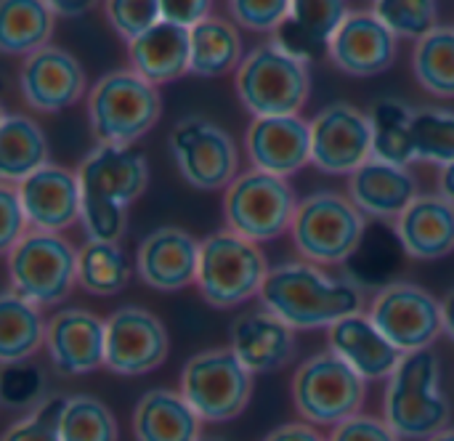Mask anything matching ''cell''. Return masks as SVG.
I'll list each match as a JSON object with an SVG mask.
<instances>
[{"label": "cell", "mask_w": 454, "mask_h": 441, "mask_svg": "<svg viewBox=\"0 0 454 441\" xmlns=\"http://www.w3.org/2000/svg\"><path fill=\"white\" fill-rule=\"evenodd\" d=\"M266 311L279 317L293 330L333 327L346 317L362 314V287L354 282L327 277L314 264H282L269 272L261 290Z\"/></svg>", "instance_id": "cell-1"}, {"label": "cell", "mask_w": 454, "mask_h": 441, "mask_svg": "<svg viewBox=\"0 0 454 441\" xmlns=\"http://www.w3.org/2000/svg\"><path fill=\"white\" fill-rule=\"evenodd\" d=\"M439 383L442 362L431 349L402 359L383 397V421L399 439L428 441L447 429L452 407Z\"/></svg>", "instance_id": "cell-2"}, {"label": "cell", "mask_w": 454, "mask_h": 441, "mask_svg": "<svg viewBox=\"0 0 454 441\" xmlns=\"http://www.w3.org/2000/svg\"><path fill=\"white\" fill-rule=\"evenodd\" d=\"M162 112L157 85L133 69L104 75L88 93V120L101 144L128 146L146 136Z\"/></svg>", "instance_id": "cell-3"}, {"label": "cell", "mask_w": 454, "mask_h": 441, "mask_svg": "<svg viewBox=\"0 0 454 441\" xmlns=\"http://www.w3.org/2000/svg\"><path fill=\"white\" fill-rule=\"evenodd\" d=\"M306 64L277 43L255 45L237 69V93L245 109L258 117H298L309 101Z\"/></svg>", "instance_id": "cell-4"}, {"label": "cell", "mask_w": 454, "mask_h": 441, "mask_svg": "<svg viewBox=\"0 0 454 441\" xmlns=\"http://www.w3.org/2000/svg\"><path fill=\"white\" fill-rule=\"evenodd\" d=\"M269 272L271 269L261 248L229 229L200 242L197 287L215 309H234L261 295Z\"/></svg>", "instance_id": "cell-5"}, {"label": "cell", "mask_w": 454, "mask_h": 441, "mask_svg": "<svg viewBox=\"0 0 454 441\" xmlns=\"http://www.w3.org/2000/svg\"><path fill=\"white\" fill-rule=\"evenodd\" d=\"M364 213L338 192H314L298 202L293 221V242L303 258L314 266L346 264L359 248L364 229Z\"/></svg>", "instance_id": "cell-6"}, {"label": "cell", "mask_w": 454, "mask_h": 441, "mask_svg": "<svg viewBox=\"0 0 454 441\" xmlns=\"http://www.w3.org/2000/svg\"><path fill=\"white\" fill-rule=\"evenodd\" d=\"M367 381L338 354H317L306 359L293 378V405L303 423L340 426L362 413Z\"/></svg>", "instance_id": "cell-7"}, {"label": "cell", "mask_w": 454, "mask_h": 441, "mask_svg": "<svg viewBox=\"0 0 454 441\" xmlns=\"http://www.w3.org/2000/svg\"><path fill=\"white\" fill-rule=\"evenodd\" d=\"M298 200L293 186L271 173L247 170L223 192V218L229 232L250 240L269 242L293 229Z\"/></svg>", "instance_id": "cell-8"}, {"label": "cell", "mask_w": 454, "mask_h": 441, "mask_svg": "<svg viewBox=\"0 0 454 441\" xmlns=\"http://www.w3.org/2000/svg\"><path fill=\"white\" fill-rule=\"evenodd\" d=\"M5 256L13 293L35 306L61 303L77 282L80 250L59 234L29 232Z\"/></svg>", "instance_id": "cell-9"}, {"label": "cell", "mask_w": 454, "mask_h": 441, "mask_svg": "<svg viewBox=\"0 0 454 441\" xmlns=\"http://www.w3.org/2000/svg\"><path fill=\"white\" fill-rule=\"evenodd\" d=\"M181 394L202 423H226L250 405L253 373L231 349H207L184 365Z\"/></svg>", "instance_id": "cell-10"}, {"label": "cell", "mask_w": 454, "mask_h": 441, "mask_svg": "<svg viewBox=\"0 0 454 441\" xmlns=\"http://www.w3.org/2000/svg\"><path fill=\"white\" fill-rule=\"evenodd\" d=\"M170 152L194 189H229L237 181L239 152L234 138L207 117H184L170 133Z\"/></svg>", "instance_id": "cell-11"}, {"label": "cell", "mask_w": 454, "mask_h": 441, "mask_svg": "<svg viewBox=\"0 0 454 441\" xmlns=\"http://www.w3.org/2000/svg\"><path fill=\"white\" fill-rule=\"evenodd\" d=\"M370 319L407 357L431 349L444 333V303L418 285L396 282L375 295Z\"/></svg>", "instance_id": "cell-12"}, {"label": "cell", "mask_w": 454, "mask_h": 441, "mask_svg": "<svg viewBox=\"0 0 454 441\" xmlns=\"http://www.w3.org/2000/svg\"><path fill=\"white\" fill-rule=\"evenodd\" d=\"M372 160L370 114L351 104H330L311 120V162L333 176L356 173Z\"/></svg>", "instance_id": "cell-13"}, {"label": "cell", "mask_w": 454, "mask_h": 441, "mask_svg": "<svg viewBox=\"0 0 454 441\" xmlns=\"http://www.w3.org/2000/svg\"><path fill=\"white\" fill-rule=\"evenodd\" d=\"M168 330L152 311L141 306H122L106 319L104 367L114 375H146L168 359Z\"/></svg>", "instance_id": "cell-14"}, {"label": "cell", "mask_w": 454, "mask_h": 441, "mask_svg": "<svg viewBox=\"0 0 454 441\" xmlns=\"http://www.w3.org/2000/svg\"><path fill=\"white\" fill-rule=\"evenodd\" d=\"M19 88L37 112H61L85 93V69L64 48H43L24 59Z\"/></svg>", "instance_id": "cell-15"}, {"label": "cell", "mask_w": 454, "mask_h": 441, "mask_svg": "<svg viewBox=\"0 0 454 441\" xmlns=\"http://www.w3.org/2000/svg\"><path fill=\"white\" fill-rule=\"evenodd\" d=\"M330 56L346 75L372 77L394 64L396 35L375 11H351L330 40Z\"/></svg>", "instance_id": "cell-16"}, {"label": "cell", "mask_w": 454, "mask_h": 441, "mask_svg": "<svg viewBox=\"0 0 454 441\" xmlns=\"http://www.w3.org/2000/svg\"><path fill=\"white\" fill-rule=\"evenodd\" d=\"M136 266L149 287L178 293L192 282L197 285L200 242L178 226H162L138 245Z\"/></svg>", "instance_id": "cell-17"}, {"label": "cell", "mask_w": 454, "mask_h": 441, "mask_svg": "<svg viewBox=\"0 0 454 441\" xmlns=\"http://www.w3.org/2000/svg\"><path fill=\"white\" fill-rule=\"evenodd\" d=\"M247 154L255 170L287 178L311 162V122L298 117H258L250 122Z\"/></svg>", "instance_id": "cell-18"}, {"label": "cell", "mask_w": 454, "mask_h": 441, "mask_svg": "<svg viewBox=\"0 0 454 441\" xmlns=\"http://www.w3.org/2000/svg\"><path fill=\"white\" fill-rule=\"evenodd\" d=\"M19 197L35 232H51L72 226L80 221L82 210V186L77 173H69L59 165H45L19 186Z\"/></svg>", "instance_id": "cell-19"}, {"label": "cell", "mask_w": 454, "mask_h": 441, "mask_svg": "<svg viewBox=\"0 0 454 441\" xmlns=\"http://www.w3.org/2000/svg\"><path fill=\"white\" fill-rule=\"evenodd\" d=\"M45 349L56 370L67 375L93 373L106 357V322L85 309H64L48 322Z\"/></svg>", "instance_id": "cell-20"}, {"label": "cell", "mask_w": 454, "mask_h": 441, "mask_svg": "<svg viewBox=\"0 0 454 441\" xmlns=\"http://www.w3.org/2000/svg\"><path fill=\"white\" fill-rule=\"evenodd\" d=\"M229 349L253 375L287 367L298 349L295 330L266 309L239 314L229 327Z\"/></svg>", "instance_id": "cell-21"}, {"label": "cell", "mask_w": 454, "mask_h": 441, "mask_svg": "<svg viewBox=\"0 0 454 441\" xmlns=\"http://www.w3.org/2000/svg\"><path fill=\"white\" fill-rule=\"evenodd\" d=\"M82 194L104 197L117 205H130L144 194L149 184V168L144 154L128 146L98 144L77 168Z\"/></svg>", "instance_id": "cell-22"}, {"label": "cell", "mask_w": 454, "mask_h": 441, "mask_svg": "<svg viewBox=\"0 0 454 441\" xmlns=\"http://www.w3.org/2000/svg\"><path fill=\"white\" fill-rule=\"evenodd\" d=\"M330 351L351 365L364 381L391 378L404 354L375 327L370 314H354L330 327Z\"/></svg>", "instance_id": "cell-23"}, {"label": "cell", "mask_w": 454, "mask_h": 441, "mask_svg": "<svg viewBox=\"0 0 454 441\" xmlns=\"http://www.w3.org/2000/svg\"><path fill=\"white\" fill-rule=\"evenodd\" d=\"M351 202L375 221L402 218L404 210L420 197L418 181L407 168H396L380 160L364 162L348 181Z\"/></svg>", "instance_id": "cell-24"}, {"label": "cell", "mask_w": 454, "mask_h": 441, "mask_svg": "<svg viewBox=\"0 0 454 441\" xmlns=\"http://www.w3.org/2000/svg\"><path fill=\"white\" fill-rule=\"evenodd\" d=\"M407 258H410V253L399 237V229L386 221H370L359 248L343 264L346 280L362 290L370 287V290L380 293V290L396 285L394 280L404 269Z\"/></svg>", "instance_id": "cell-25"}, {"label": "cell", "mask_w": 454, "mask_h": 441, "mask_svg": "<svg viewBox=\"0 0 454 441\" xmlns=\"http://www.w3.org/2000/svg\"><path fill=\"white\" fill-rule=\"evenodd\" d=\"M412 258L436 261L454 250V205L442 194H420L396 221Z\"/></svg>", "instance_id": "cell-26"}, {"label": "cell", "mask_w": 454, "mask_h": 441, "mask_svg": "<svg viewBox=\"0 0 454 441\" xmlns=\"http://www.w3.org/2000/svg\"><path fill=\"white\" fill-rule=\"evenodd\" d=\"M130 64L133 72L152 85L178 80L192 69V29L160 21L130 43Z\"/></svg>", "instance_id": "cell-27"}, {"label": "cell", "mask_w": 454, "mask_h": 441, "mask_svg": "<svg viewBox=\"0 0 454 441\" xmlns=\"http://www.w3.org/2000/svg\"><path fill=\"white\" fill-rule=\"evenodd\" d=\"M200 415L181 391L152 389L133 410L136 441H200Z\"/></svg>", "instance_id": "cell-28"}, {"label": "cell", "mask_w": 454, "mask_h": 441, "mask_svg": "<svg viewBox=\"0 0 454 441\" xmlns=\"http://www.w3.org/2000/svg\"><path fill=\"white\" fill-rule=\"evenodd\" d=\"M53 5L43 0L0 3V51L8 56H32L48 48L53 32Z\"/></svg>", "instance_id": "cell-29"}, {"label": "cell", "mask_w": 454, "mask_h": 441, "mask_svg": "<svg viewBox=\"0 0 454 441\" xmlns=\"http://www.w3.org/2000/svg\"><path fill=\"white\" fill-rule=\"evenodd\" d=\"M45 165L48 144L43 128L24 114H5L0 122V178L21 184Z\"/></svg>", "instance_id": "cell-30"}, {"label": "cell", "mask_w": 454, "mask_h": 441, "mask_svg": "<svg viewBox=\"0 0 454 441\" xmlns=\"http://www.w3.org/2000/svg\"><path fill=\"white\" fill-rule=\"evenodd\" d=\"M48 325L43 322L35 303L24 301L13 290L3 293L0 298V359L3 365L27 362L45 346Z\"/></svg>", "instance_id": "cell-31"}, {"label": "cell", "mask_w": 454, "mask_h": 441, "mask_svg": "<svg viewBox=\"0 0 454 441\" xmlns=\"http://www.w3.org/2000/svg\"><path fill=\"white\" fill-rule=\"evenodd\" d=\"M412 117L415 112L396 101V98H380L372 112V160L407 168L418 160L415 138H412Z\"/></svg>", "instance_id": "cell-32"}, {"label": "cell", "mask_w": 454, "mask_h": 441, "mask_svg": "<svg viewBox=\"0 0 454 441\" xmlns=\"http://www.w3.org/2000/svg\"><path fill=\"white\" fill-rule=\"evenodd\" d=\"M242 40L234 24L221 16H207L192 29V69L197 77H218L239 69L242 64Z\"/></svg>", "instance_id": "cell-33"}, {"label": "cell", "mask_w": 454, "mask_h": 441, "mask_svg": "<svg viewBox=\"0 0 454 441\" xmlns=\"http://www.w3.org/2000/svg\"><path fill=\"white\" fill-rule=\"evenodd\" d=\"M77 282L93 295H117L130 282V266L117 242H85L77 258Z\"/></svg>", "instance_id": "cell-34"}, {"label": "cell", "mask_w": 454, "mask_h": 441, "mask_svg": "<svg viewBox=\"0 0 454 441\" xmlns=\"http://www.w3.org/2000/svg\"><path fill=\"white\" fill-rule=\"evenodd\" d=\"M412 69L428 93L454 98V27H436L431 35L418 40Z\"/></svg>", "instance_id": "cell-35"}, {"label": "cell", "mask_w": 454, "mask_h": 441, "mask_svg": "<svg viewBox=\"0 0 454 441\" xmlns=\"http://www.w3.org/2000/svg\"><path fill=\"white\" fill-rule=\"evenodd\" d=\"M117 421L104 402L88 394L69 397L61 421V441H117Z\"/></svg>", "instance_id": "cell-36"}, {"label": "cell", "mask_w": 454, "mask_h": 441, "mask_svg": "<svg viewBox=\"0 0 454 441\" xmlns=\"http://www.w3.org/2000/svg\"><path fill=\"white\" fill-rule=\"evenodd\" d=\"M412 138L418 149V160L434 165L454 162V112L444 109H420L412 117Z\"/></svg>", "instance_id": "cell-37"}, {"label": "cell", "mask_w": 454, "mask_h": 441, "mask_svg": "<svg viewBox=\"0 0 454 441\" xmlns=\"http://www.w3.org/2000/svg\"><path fill=\"white\" fill-rule=\"evenodd\" d=\"M45 373L35 362H11L0 373V405L5 410H37L45 399Z\"/></svg>", "instance_id": "cell-38"}, {"label": "cell", "mask_w": 454, "mask_h": 441, "mask_svg": "<svg viewBox=\"0 0 454 441\" xmlns=\"http://www.w3.org/2000/svg\"><path fill=\"white\" fill-rule=\"evenodd\" d=\"M372 11L396 37H415V40L431 35L436 29V16H439L434 0H380L372 5Z\"/></svg>", "instance_id": "cell-39"}, {"label": "cell", "mask_w": 454, "mask_h": 441, "mask_svg": "<svg viewBox=\"0 0 454 441\" xmlns=\"http://www.w3.org/2000/svg\"><path fill=\"white\" fill-rule=\"evenodd\" d=\"M80 224H82L88 242H117L125 234L128 208L104 197L82 194Z\"/></svg>", "instance_id": "cell-40"}, {"label": "cell", "mask_w": 454, "mask_h": 441, "mask_svg": "<svg viewBox=\"0 0 454 441\" xmlns=\"http://www.w3.org/2000/svg\"><path fill=\"white\" fill-rule=\"evenodd\" d=\"M104 11L114 32L128 40V45L162 21V5L157 0H112Z\"/></svg>", "instance_id": "cell-41"}, {"label": "cell", "mask_w": 454, "mask_h": 441, "mask_svg": "<svg viewBox=\"0 0 454 441\" xmlns=\"http://www.w3.org/2000/svg\"><path fill=\"white\" fill-rule=\"evenodd\" d=\"M69 397H51L27 418L16 421L3 441H61V421L67 413Z\"/></svg>", "instance_id": "cell-42"}, {"label": "cell", "mask_w": 454, "mask_h": 441, "mask_svg": "<svg viewBox=\"0 0 454 441\" xmlns=\"http://www.w3.org/2000/svg\"><path fill=\"white\" fill-rule=\"evenodd\" d=\"M348 5L340 0H298L290 5V16L314 37L330 43L348 16Z\"/></svg>", "instance_id": "cell-43"}, {"label": "cell", "mask_w": 454, "mask_h": 441, "mask_svg": "<svg viewBox=\"0 0 454 441\" xmlns=\"http://www.w3.org/2000/svg\"><path fill=\"white\" fill-rule=\"evenodd\" d=\"M290 5L287 0H234L229 8L234 19L255 32H277L287 19H290Z\"/></svg>", "instance_id": "cell-44"}, {"label": "cell", "mask_w": 454, "mask_h": 441, "mask_svg": "<svg viewBox=\"0 0 454 441\" xmlns=\"http://www.w3.org/2000/svg\"><path fill=\"white\" fill-rule=\"evenodd\" d=\"M274 43L282 48V51H287L290 56H295L298 61H311V59H319L325 51H330V43H325V40H319V37H314L311 32H306L293 16L274 32Z\"/></svg>", "instance_id": "cell-45"}, {"label": "cell", "mask_w": 454, "mask_h": 441, "mask_svg": "<svg viewBox=\"0 0 454 441\" xmlns=\"http://www.w3.org/2000/svg\"><path fill=\"white\" fill-rule=\"evenodd\" d=\"M0 248L8 253L24 234H27V213H24V205H21V197H19V189H13L11 184H3L0 186Z\"/></svg>", "instance_id": "cell-46"}, {"label": "cell", "mask_w": 454, "mask_h": 441, "mask_svg": "<svg viewBox=\"0 0 454 441\" xmlns=\"http://www.w3.org/2000/svg\"><path fill=\"white\" fill-rule=\"evenodd\" d=\"M327 441H402L391 426L383 418L375 415H354L346 423L335 426L333 434L327 437Z\"/></svg>", "instance_id": "cell-47"}, {"label": "cell", "mask_w": 454, "mask_h": 441, "mask_svg": "<svg viewBox=\"0 0 454 441\" xmlns=\"http://www.w3.org/2000/svg\"><path fill=\"white\" fill-rule=\"evenodd\" d=\"M162 21L194 29L210 16V3L207 0H162Z\"/></svg>", "instance_id": "cell-48"}, {"label": "cell", "mask_w": 454, "mask_h": 441, "mask_svg": "<svg viewBox=\"0 0 454 441\" xmlns=\"http://www.w3.org/2000/svg\"><path fill=\"white\" fill-rule=\"evenodd\" d=\"M263 441H327V437H322L319 429L311 423H285L274 429Z\"/></svg>", "instance_id": "cell-49"}, {"label": "cell", "mask_w": 454, "mask_h": 441, "mask_svg": "<svg viewBox=\"0 0 454 441\" xmlns=\"http://www.w3.org/2000/svg\"><path fill=\"white\" fill-rule=\"evenodd\" d=\"M53 5V13H59V16H82L88 8H90V3H82V0H56V3H51Z\"/></svg>", "instance_id": "cell-50"}, {"label": "cell", "mask_w": 454, "mask_h": 441, "mask_svg": "<svg viewBox=\"0 0 454 441\" xmlns=\"http://www.w3.org/2000/svg\"><path fill=\"white\" fill-rule=\"evenodd\" d=\"M439 189H442V197L450 200L454 205V162L447 165V168H442V173H439Z\"/></svg>", "instance_id": "cell-51"}, {"label": "cell", "mask_w": 454, "mask_h": 441, "mask_svg": "<svg viewBox=\"0 0 454 441\" xmlns=\"http://www.w3.org/2000/svg\"><path fill=\"white\" fill-rule=\"evenodd\" d=\"M444 330L454 341V293L444 301Z\"/></svg>", "instance_id": "cell-52"}, {"label": "cell", "mask_w": 454, "mask_h": 441, "mask_svg": "<svg viewBox=\"0 0 454 441\" xmlns=\"http://www.w3.org/2000/svg\"><path fill=\"white\" fill-rule=\"evenodd\" d=\"M428 441H454V429H444L442 434H436L434 439Z\"/></svg>", "instance_id": "cell-53"}, {"label": "cell", "mask_w": 454, "mask_h": 441, "mask_svg": "<svg viewBox=\"0 0 454 441\" xmlns=\"http://www.w3.org/2000/svg\"><path fill=\"white\" fill-rule=\"evenodd\" d=\"M200 441H226V439H221V437H200Z\"/></svg>", "instance_id": "cell-54"}]
</instances>
